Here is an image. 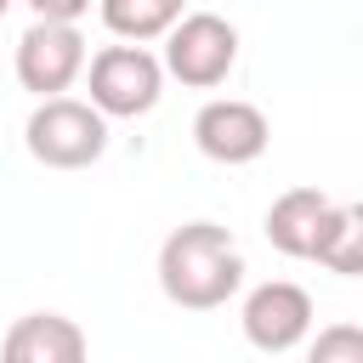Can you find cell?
Masks as SVG:
<instances>
[{
	"label": "cell",
	"mask_w": 363,
	"mask_h": 363,
	"mask_svg": "<svg viewBox=\"0 0 363 363\" xmlns=\"http://www.w3.org/2000/svg\"><path fill=\"white\" fill-rule=\"evenodd\" d=\"M244 255L221 221H187L159 244V289L187 312H216L238 295Z\"/></svg>",
	"instance_id": "1"
},
{
	"label": "cell",
	"mask_w": 363,
	"mask_h": 363,
	"mask_svg": "<svg viewBox=\"0 0 363 363\" xmlns=\"http://www.w3.org/2000/svg\"><path fill=\"white\" fill-rule=\"evenodd\" d=\"M23 142L45 170H85L108 153V119L79 96H45L28 113Z\"/></svg>",
	"instance_id": "2"
},
{
	"label": "cell",
	"mask_w": 363,
	"mask_h": 363,
	"mask_svg": "<svg viewBox=\"0 0 363 363\" xmlns=\"http://www.w3.org/2000/svg\"><path fill=\"white\" fill-rule=\"evenodd\" d=\"M238 62V28L216 11H182L176 28L164 34V57L159 68L170 79H182L187 91H216Z\"/></svg>",
	"instance_id": "3"
},
{
	"label": "cell",
	"mask_w": 363,
	"mask_h": 363,
	"mask_svg": "<svg viewBox=\"0 0 363 363\" xmlns=\"http://www.w3.org/2000/svg\"><path fill=\"white\" fill-rule=\"evenodd\" d=\"M159 91H164V68L147 45H102L91 57V108L102 119L153 113Z\"/></svg>",
	"instance_id": "4"
},
{
	"label": "cell",
	"mask_w": 363,
	"mask_h": 363,
	"mask_svg": "<svg viewBox=\"0 0 363 363\" xmlns=\"http://www.w3.org/2000/svg\"><path fill=\"white\" fill-rule=\"evenodd\" d=\"M85 74V34L74 23H28L23 40H17V79L23 91H34L40 102L45 96H62L74 79Z\"/></svg>",
	"instance_id": "5"
},
{
	"label": "cell",
	"mask_w": 363,
	"mask_h": 363,
	"mask_svg": "<svg viewBox=\"0 0 363 363\" xmlns=\"http://www.w3.org/2000/svg\"><path fill=\"white\" fill-rule=\"evenodd\" d=\"M193 142H199V153L216 159V164H250V159L267 153L272 125H267V113H261L255 102H244V96H216V102H204V108L193 113Z\"/></svg>",
	"instance_id": "6"
},
{
	"label": "cell",
	"mask_w": 363,
	"mask_h": 363,
	"mask_svg": "<svg viewBox=\"0 0 363 363\" xmlns=\"http://www.w3.org/2000/svg\"><path fill=\"white\" fill-rule=\"evenodd\" d=\"M238 323H244V340L255 352H289V346H301L312 335V295L301 284H289V278L255 284L244 295Z\"/></svg>",
	"instance_id": "7"
},
{
	"label": "cell",
	"mask_w": 363,
	"mask_h": 363,
	"mask_svg": "<svg viewBox=\"0 0 363 363\" xmlns=\"http://www.w3.org/2000/svg\"><path fill=\"white\" fill-rule=\"evenodd\" d=\"M85 329L62 312H23L0 340V363H85Z\"/></svg>",
	"instance_id": "8"
},
{
	"label": "cell",
	"mask_w": 363,
	"mask_h": 363,
	"mask_svg": "<svg viewBox=\"0 0 363 363\" xmlns=\"http://www.w3.org/2000/svg\"><path fill=\"white\" fill-rule=\"evenodd\" d=\"M329 210H335V199L318 193V187H289V193H278L272 210H267V238H272V250L289 255V261H312V255H318V238H323V227H329Z\"/></svg>",
	"instance_id": "9"
},
{
	"label": "cell",
	"mask_w": 363,
	"mask_h": 363,
	"mask_svg": "<svg viewBox=\"0 0 363 363\" xmlns=\"http://www.w3.org/2000/svg\"><path fill=\"white\" fill-rule=\"evenodd\" d=\"M96 11H102V23H108L119 40L142 45V40H164V34L176 28L182 0H96Z\"/></svg>",
	"instance_id": "10"
},
{
	"label": "cell",
	"mask_w": 363,
	"mask_h": 363,
	"mask_svg": "<svg viewBox=\"0 0 363 363\" xmlns=\"http://www.w3.org/2000/svg\"><path fill=\"white\" fill-rule=\"evenodd\" d=\"M312 261L329 267V272H340V278H357L363 272V210L357 204H335L329 210V227H323Z\"/></svg>",
	"instance_id": "11"
},
{
	"label": "cell",
	"mask_w": 363,
	"mask_h": 363,
	"mask_svg": "<svg viewBox=\"0 0 363 363\" xmlns=\"http://www.w3.org/2000/svg\"><path fill=\"white\" fill-rule=\"evenodd\" d=\"M306 363H363V329H357V323H329V329H318Z\"/></svg>",
	"instance_id": "12"
},
{
	"label": "cell",
	"mask_w": 363,
	"mask_h": 363,
	"mask_svg": "<svg viewBox=\"0 0 363 363\" xmlns=\"http://www.w3.org/2000/svg\"><path fill=\"white\" fill-rule=\"evenodd\" d=\"M40 23H79L91 11V0H28Z\"/></svg>",
	"instance_id": "13"
},
{
	"label": "cell",
	"mask_w": 363,
	"mask_h": 363,
	"mask_svg": "<svg viewBox=\"0 0 363 363\" xmlns=\"http://www.w3.org/2000/svg\"><path fill=\"white\" fill-rule=\"evenodd\" d=\"M6 11H11V0H0V17H6Z\"/></svg>",
	"instance_id": "14"
}]
</instances>
